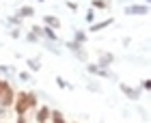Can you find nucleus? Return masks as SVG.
I'll list each match as a JSON object with an SVG mask.
<instances>
[{
	"mask_svg": "<svg viewBox=\"0 0 151 123\" xmlns=\"http://www.w3.org/2000/svg\"><path fill=\"white\" fill-rule=\"evenodd\" d=\"M13 108H15L17 117H26V112H28V110H35V108H37V95L35 93H26V91L15 93Z\"/></svg>",
	"mask_w": 151,
	"mask_h": 123,
	"instance_id": "f257e3e1",
	"label": "nucleus"
},
{
	"mask_svg": "<svg viewBox=\"0 0 151 123\" xmlns=\"http://www.w3.org/2000/svg\"><path fill=\"white\" fill-rule=\"evenodd\" d=\"M13 101H15V88L6 82L4 88H2V93H0V108H2V110H6V108L13 106Z\"/></svg>",
	"mask_w": 151,
	"mask_h": 123,
	"instance_id": "f03ea898",
	"label": "nucleus"
},
{
	"mask_svg": "<svg viewBox=\"0 0 151 123\" xmlns=\"http://www.w3.org/2000/svg\"><path fill=\"white\" fill-rule=\"evenodd\" d=\"M35 117H37V123H47V121H50V108H47V106H41Z\"/></svg>",
	"mask_w": 151,
	"mask_h": 123,
	"instance_id": "7ed1b4c3",
	"label": "nucleus"
},
{
	"mask_svg": "<svg viewBox=\"0 0 151 123\" xmlns=\"http://www.w3.org/2000/svg\"><path fill=\"white\" fill-rule=\"evenodd\" d=\"M129 15H145L147 13V4H132V6H127V11Z\"/></svg>",
	"mask_w": 151,
	"mask_h": 123,
	"instance_id": "20e7f679",
	"label": "nucleus"
},
{
	"mask_svg": "<svg viewBox=\"0 0 151 123\" xmlns=\"http://www.w3.org/2000/svg\"><path fill=\"white\" fill-rule=\"evenodd\" d=\"M119 88H121V91H123V93L127 95L129 99H138V91H136V88H132V86H127V84H123V82L119 84Z\"/></svg>",
	"mask_w": 151,
	"mask_h": 123,
	"instance_id": "39448f33",
	"label": "nucleus"
},
{
	"mask_svg": "<svg viewBox=\"0 0 151 123\" xmlns=\"http://www.w3.org/2000/svg\"><path fill=\"white\" fill-rule=\"evenodd\" d=\"M43 22H45L47 28H58V26H60V19H58V17H54V15H45V17H43Z\"/></svg>",
	"mask_w": 151,
	"mask_h": 123,
	"instance_id": "423d86ee",
	"label": "nucleus"
},
{
	"mask_svg": "<svg viewBox=\"0 0 151 123\" xmlns=\"http://www.w3.org/2000/svg\"><path fill=\"white\" fill-rule=\"evenodd\" d=\"M47 123H67V121H65V117H63V112L54 110V112H50V121H47Z\"/></svg>",
	"mask_w": 151,
	"mask_h": 123,
	"instance_id": "0eeeda50",
	"label": "nucleus"
},
{
	"mask_svg": "<svg viewBox=\"0 0 151 123\" xmlns=\"http://www.w3.org/2000/svg\"><path fill=\"white\" fill-rule=\"evenodd\" d=\"M112 22H114V19H112V17H108V19H104V22H99V24H93V26H91V30H93V32H97V30H101V28H106V26H110Z\"/></svg>",
	"mask_w": 151,
	"mask_h": 123,
	"instance_id": "6e6552de",
	"label": "nucleus"
},
{
	"mask_svg": "<svg viewBox=\"0 0 151 123\" xmlns=\"http://www.w3.org/2000/svg\"><path fill=\"white\" fill-rule=\"evenodd\" d=\"M114 60L112 54H99V67H106V65H110Z\"/></svg>",
	"mask_w": 151,
	"mask_h": 123,
	"instance_id": "1a4fd4ad",
	"label": "nucleus"
},
{
	"mask_svg": "<svg viewBox=\"0 0 151 123\" xmlns=\"http://www.w3.org/2000/svg\"><path fill=\"white\" fill-rule=\"evenodd\" d=\"M88 71H91V73H95V76H108L104 67H97V65H88Z\"/></svg>",
	"mask_w": 151,
	"mask_h": 123,
	"instance_id": "9d476101",
	"label": "nucleus"
},
{
	"mask_svg": "<svg viewBox=\"0 0 151 123\" xmlns=\"http://www.w3.org/2000/svg\"><path fill=\"white\" fill-rule=\"evenodd\" d=\"M32 13H35V9H32V6H22V9H19V13H17V17H30Z\"/></svg>",
	"mask_w": 151,
	"mask_h": 123,
	"instance_id": "9b49d317",
	"label": "nucleus"
},
{
	"mask_svg": "<svg viewBox=\"0 0 151 123\" xmlns=\"http://www.w3.org/2000/svg\"><path fill=\"white\" fill-rule=\"evenodd\" d=\"M41 32H43V35L47 37V39H52V41H56V32H54V28H41Z\"/></svg>",
	"mask_w": 151,
	"mask_h": 123,
	"instance_id": "f8f14e48",
	"label": "nucleus"
},
{
	"mask_svg": "<svg viewBox=\"0 0 151 123\" xmlns=\"http://www.w3.org/2000/svg\"><path fill=\"white\" fill-rule=\"evenodd\" d=\"M93 9H106V0H93Z\"/></svg>",
	"mask_w": 151,
	"mask_h": 123,
	"instance_id": "ddd939ff",
	"label": "nucleus"
},
{
	"mask_svg": "<svg viewBox=\"0 0 151 123\" xmlns=\"http://www.w3.org/2000/svg\"><path fill=\"white\" fill-rule=\"evenodd\" d=\"M84 39H86L84 32H78V35H76V43H80V41H84Z\"/></svg>",
	"mask_w": 151,
	"mask_h": 123,
	"instance_id": "4468645a",
	"label": "nucleus"
},
{
	"mask_svg": "<svg viewBox=\"0 0 151 123\" xmlns=\"http://www.w3.org/2000/svg\"><path fill=\"white\" fill-rule=\"evenodd\" d=\"M28 65H30V69H32V71H37V69H39V63H37V60H28Z\"/></svg>",
	"mask_w": 151,
	"mask_h": 123,
	"instance_id": "2eb2a0df",
	"label": "nucleus"
},
{
	"mask_svg": "<svg viewBox=\"0 0 151 123\" xmlns=\"http://www.w3.org/2000/svg\"><path fill=\"white\" fill-rule=\"evenodd\" d=\"M56 80H58V86H60V88H65V86H69V84H67V82H65L63 78H56Z\"/></svg>",
	"mask_w": 151,
	"mask_h": 123,
	"instance_id": "dca6fc26",
	"label": "nucleus"
},
{
	"mask_svg": "<svg viewBox=\"0 0 151 123\" xmlns=\"http://www.w3.org/2000/svg\"><path fill=\"white\" fill-rule=\"evenodd\" d=\"M4 84H6V80H4V78H0V93H2V88H4Z\"/></svg>",
	"mask_w": 151,
	"mask_h": 123,
	"instance_id": "f3484780",
	"label": "nucleus"
},
{
	"mask_svg": "<svg viewBox=\"0 0 151 123\" xmlns=\"http://www.w3.org/2000/svg\"><path fill=\"white\" fill-rule=\"evenodd\" d=\"M15 123H26V117H17V121Z\"/></svg>",
	"mask_w": 151,
	"mask_h": 123,
	"instance_id": "a211bd4d",
	"label": "nucleus"
},
{
	"mask_svg": "<svg viewBox=\"0 0 151 123\" xmlns=\"http://www.w3.org/2000/svg\"><path fill=\"white\" fill-rule=\"evenodd\" d=\"M39 2H43V0H39Z\"/></svg>",
	"mask_w": 151,
	"mask_h": 123,
	"instance_id": "6ab92c4d",
	"label": "nucleus"
},
{
	"mask_svg": "<svg viewBox=\"0 0 151 123\" xmlns=\"http://www.w3.org/2000/svg\"><path fill=\"white\" fill-rule=\"evenodd\" d=\"M0 123H2V121H0Z\"/></svg>",
	"mask_w": 151,
	"mask_h": 123,
	"instance_id": "aec40b11",
	"label": "nucleus"
}]
</instances>
